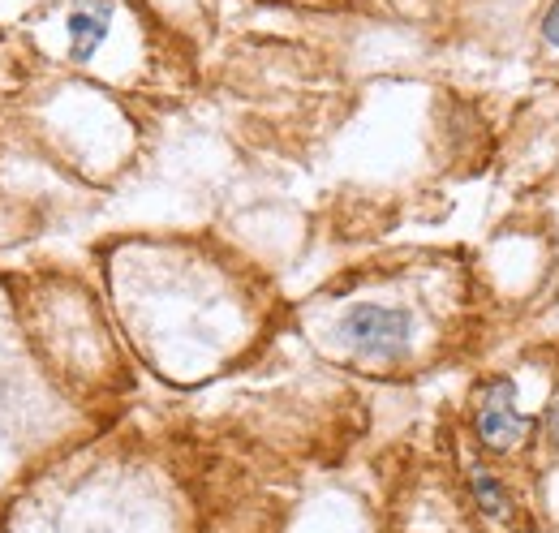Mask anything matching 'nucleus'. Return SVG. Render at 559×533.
I'll return each instance as SVG.
<instances>
[{
    "label": "nucleus",
    "mask_w": 559,
    "mask_h": 533,
    "mask_svg": "<svg viewBox=\"0 0 559 533\" xmlns=\"http://www.w3.org/2000/svg\"><path fill=\"white\" fill-rule=\"evenodd\" d=\"M465 482H469L473 508H478V516L486 525H495V529H512L516 525V499H512V491L504 486V478H499L495 469H486L482 460H473V465L465 469Z\"/></svg>",
    "instance_id": "nucleus-3"
},
{
    "label": "nucleus",
    "mask_w": 559,
    "mask_h": 533,
    "mask_svg": "<svg viewBox=\"0 0 559 533\" xmlns=\"http://www.w3.org/2000/svg\"><path fill=\"white\" fill-rule=\"evenodd\" d=\"M529 413L521 409L516 383L508 374H495L491 383L478 387L473 396V439L482 443L491 456H512L529 439Z\"/></svg>",
    "instance_id": "nucleus-2"
},
{
    "label": "nucleus",
    "mask_w": 559,
    "mask_h": 533,
    "mask_svg": "<svg viewBox=\"0 0 559 533\" xmlns=\"http://www.w3.org/2000/svg\"><path fill=\"white\" fill-rule=\"evenodd\" d=\"M542 439H547L551 448L559 452V392L551 396V405H547V413H542Z\"/></svg>",
    "instance_id": "nucleus-5"
},
{
    "label": "nucleus",
    "mask_w": 559,
    "mask_h": 533,
    "mask_svg": "<svg viewBox=\"0 0 559 533\" xmlns=\"http://www.w3.org/2000/svg\"><path fill=\"white\" fill-rule=\"evenodd\" d=\"M108 26H112L108 0H95V5H82L69 13V52H74V61H91L99 43L108 39Z\"/></svg>",
    "instance_id": "nucleus-4"
},
{
    "label": "nucleus",
    "mask_w": 559,
    "mask_h": 533,
    "mask_svg": "<svg viewBox=\"0 0 559 533\" xmlns=\"http://www.w3.org/2000/svg\"><path fill=\"white\" fill-rule=\"evenodd\" d=\"M418 319L405 306H383V301H353L336 319V340L344 353L370 366H396L413 353Z\"/></svg>",
    "instance_id": "nucleus-1"
},
{
    "label": "nucleus",
    "mask_w": 559,
    "mask_h": 533,
    "mask_svg": "<svg viewBox=\"0 0 559 533\" xmlns=\"http://www.w3.org/2000/svg\"><path fill=\"white\" fill-rule=\"evenodd\" d=\"M542 43L559 48V0H551V9L542 13Z\"/></svg>",
    "instance_id": "nucleus-6"
},
{
    "label": "nucleus",
    "mask_w": 559,
    "mask_h": 533,
    "mask_svg": "<svg viewBox=\"0 0 559 533\" xmlns=\"http://www.w3.org/2000/svg\"><path fill=\"white\" fill-rule=\"evenodd\" d=\"M508 533H525V529H508Z\"/></svg>",
    "instance_id": "nucleus-7"
}]
</instances>
